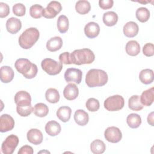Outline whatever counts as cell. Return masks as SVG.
Returning a JSON list of instances; mask_svg holds the SVG:
<instances>
[{
	"label": "cell",
	"mask_w": 154,
	"mask_h": 154,
	"mask_svg": "<svg viewBox=\"0 0 154 154\" xmlns=\"http://www.w3.org/2000/svg\"><path fill=\"white\" fill-rule=\"evenodd\" d=\"M107 73L103 70L92 69L88 70L85 76V83L89 87H101L108 82Z\"/></svg>",
	"instance_id": "cell-1"
},
{
	"label": "cell",
	"mask_w": 154,
	"mask_h": 154,
	"mask_svg": "<svg viewBox=\"0 0 154 154\" xmlns=\"http://www.w3.org/2000/svg\"><path fill=\"white\" fill-rule=\"evenodd\" d=\"M70 58L72 64L76 65L89 64L94 61L95 55L90 49L84 48L73 51L71 53Z\"/></svg>",
	"instance_id": "cell-2"
},
{
	"label": "cell",
	"mask_w": 154,
	"mask_h": 154,
	"mask_svg": "<svg viewBox=\"0 0 154 154\" xmlns=\"http://www.w3.org/2000/svg\"><path fill=\"white\" fill-rule=\"evenodd\" d=\"M14 67L26 79L34 78L38 72L37 66L26 58L17 59L14 63Z\"/></svg>",
	"instance_id": "cell-3"
},
{
	"label": "cell",
	"mask_w": 154,
	"mask_h": 154,
	"mask_svg": "<svg viewBox=\"0 0 154 154\" xmlns=\"http://www.w3.org/2000/svg\"><path fill=\"white\" fill-rule=\"evenodd\" d=\"M40 33L36 28L31 27L25 30L19 37V44L24 49H30L38 40Z\"/></svg>",
	"instance_id": "cell-4"
},
{
	"label": "cell",
	"mask_w": 154,
	"mask_h": 154,
	"mask_svg": "<svg viewBox=\"0 0 154 154\" xmlns=\"http://www.w3.org/2000/svg\"><path fill=\"white\" fill-rule=\"evenodd\" d=\"M42 69L49 75H56L60 73L63 69V64L51 58H45L42 61Z\"/></svg>",
	"instance_id": "cell-5"
},
{
	"label": "cell",
	"mask_w": 154,
	"mask_h": 154,
	"mask_svg": "<svg viewBox=\"0 0 154 154\" xmlns=\"http://www.w3.org/2000/svg\"><path fill=\"white\" fill-rule=\"evenodd\" d=\"M103 105L104 108L109 111H119L123 108L125 100L120 95H114L106 99Z\"/></svg>",
	"instance_id": "cell-6"
},
{
	"label": "cell",
	"mask_w": 154,
	"mask_h": 154,
	"mask_svg": "<svg viewBox=\"0 0 154 154\" xmlns=\"http://www.w3.org/2000/svg\"><path fill=\"white\" fill-rule=\"evenodd\" d=\"M19 144L17 136L11 134L8 135L3 141L1 146V150L4 154H12Z\"/></svg>",
	"instance_id": "cell-7"
},
{
	"label": "cell",
	"mask_w": 154,
	"mask_h": 154,
	"mask_svg": "<svg viewBox=\"0 0 154 154\" xmlns=\"http://www.w3.org/2000/svg\"><path fill=\"white\" fill-rule=\"evenodd\" d=\"M62 10L61 4L56 1H51L47 7L44 8L43 16L47 19L54 18Z\"/></svg>",
	"instance_id": "cell-8"
},
{
	"label": "cell",
	"mask_w": 154,
	"mask_h": 154,
	"mask_svg": "<svg viewBox=\"0 0 154 154\" xmlns=\"http://www.w3.org/2000/svg\"><path fill=\"white\" fill-rule=\"evenodd\" d=\"M104 136L108 141L116 143L122 140V134L119 128L116 126H111L106 129L104 132Z\"/></svg>",
	"instance_id": "cell-9"
},
{
	"label": "cell",
	"mask_w": 154,
	"mask_h": 154,
	"mask_svg": "<svg viewBox=\"0 0 154 154\" xmlns=\"http://www.w3.org/2000/svg\"><path fill=\"white\" fill-rule=\"evenodd\" d=\"M82 73L79 69L69 68L64 73V79L67 82H74L77 84L81 83Z\"/></svg>",
	"instance_id": "cell-10"
},
{
	"label": "cell",
	"mask_w": 154,
	"mask_h": 154,
	"mask_svg": "<svg viewBox=\"0 0 154 154\" xmlns=\"http://www.w3.org/2000/svg\"><path fill=\"white\" fill-rule=\"evenodd\" d=\"M14 126L13 118L8 114H4L0 117V131L5 132L12 130Z\"/></svg>",
	"instance_id": "cell-11"
},
{
	"label": "cell",
	"mask_w": 154,
	"mask_h": 154,
	"mask_svg": "<svg viewBox=\"0 0 154 154\" xmlns=\"http://www.w3.org/2000/svg\"><path fill=\"white\" fill-rule=\"evenodd\" d=\"M28 141L34 145H38L43 141V136L42 132L38 129H31L26 134Z\"/></svg>",
	"instance_id": "cell-12"
},
{
	"label": "cell",
	"mask_w": 154,
	"mask_h": 154,
	"mask_svg": "<svg viewBox=\"0 0 154 154\" xmlns=\"http://www.w3.org/2000/svg\"><path fill=\"white\" fill-rule=\"evenodd\" d=\"M14 102L17 106L31 105V97L29 93L26 91H18L14 96Z\"/></svg>",
	"instance_id": "cell-13"
},
{
	"label": "cell",
	"mask_w": 154,
	"mask_h": 154,
	"mask_svg": "<svg viewBox=\"0 0 154 154\" xmlns=\"http://www.w3.org/2000/svg\"><path fill=\"white\" fill-rule=\"evenodd\" d=\"M100 32V27L98 23L94 22H88L84 27V33L89 38L96 37Z\"/></svg>",
	"instance_id": "cell-14"
},
{
	"label": "cell",
	"mask_w": 154,
	"mask_h": 154,
	"mask_svg": "<svg viewBox=\"0 0 154 154\" xmlns=\"http://www.w3.org/2000/svg\"><path fill=\"white\" fill-rule=\"evenodd\" d=\"M79 94V90L78 87L73 83H70L67 84L63 91L64 97L69 100H72L75 99Z\"/></svg>",
	"instance_id": "cell-15"
},
{
	"label": "cell",
	"mask_w": 154,
	"mask_h": 154,
	"mask_svg": "<svg viewBox=\"0 0 154 154\" xmlns=\"http://www.w3.org/2000/svg\"><path fill=\"white\" fill-rule=\"evenodd\" d=\"M22 27L21 21L17 18L11 17L6 22V28L10 34H16Z\"/></svg>",
	"instance_id": "cell-16"
},
{
	"label": "cell",
	"mask_w": 154,
	"mask_h": 154,
	"mask_svg": "<svg viewBox=\"0 0 154 154\" xmlns=\"http://www.w3.org/2000/svg\"><path fill=\"white\" fill-rule=\"evenodd\" d=\"M123 34L127 37H134L136 36L138 32L139 28L137 23L133 21L127 22L123 28Z\"/></svg>",
	"instance_id": "cell-17"
},
{
	"label": "cell",
	"mask_w": 154,
	"mask_h": 154,
	"mask_svg": "<svg viewBox=\"0 0 154 154\" xmlns=\"http://www.w3.org/2000/svg\"><path fill=\"white\" fill-rule=\"evenodd\" d=\"M1 81L3 83H8L11 82L14 76V73L11 67L8 66H2L0 69Z\"/></svg>",
	"instance_id": "cell-18"
},
{
	"label": "cell",
	"mask_w": 154,
	"mask_h": 154,
	"mask_svg": "<svg viewBox=\"0 0 154 154\" xmlns=\"http://www.w3.org/2000/svg\"><path fill=\"white\" fill-rule=\"evenodd\" d=\"M61 130L59 123L54 120L48 122L45 125V131L50 136L55 137L58 135Z\"/></svg>",
	"instance_id": "cell-19"
},
{
	"label": "cell",
	"mask_w": 154,
	"mask_h": 154,
	"mask_svg": "<svg viewBox=\"0 0 154 154\" xmlns=\"http://www.w3.org/2000/svg\"><path fill=\"white\" fill-rule=\"evenodd\" d=\"M63 46L62 38L59 36L51 38L46 43V48L50 52H55L60 49Z\"/></svg>",
	"instance_id": "cell-20"
},
{
	"label": "cell",
	"mask_w": 154,
	"mask_h": 154,
	"mask_svg": "<svg viewBox=\"0 0 154 154\" xmlns=\"http://www.w3.org/2000/svg\"><path fill=\"white\" fill-rule=\"evenodd\" d=\"M153 92L154 88L152 87L148 90L144 91L142 93L141 96L140 97V99L141 103H142L143 105L149 106L152 104L154 99Z\"/></svg>",
	"instance_id": "cell-21"
},
{
	"label": "cell",
	"mask_w": 154,
	"mask_h": 154,
	"mask_svg": "<svg viewBox=\"0 0 154 154\" xmlns=\"http://www.w3.org/2000/svg\"><path fill=\"white\" fill-rule=\"evenodd\" d=\"M74 120L78 125L85 126L89 120L88 114L83 109H78L75 112Z\"/></svg>",
	"instance_id": "cell-22"
},
{
	"label": "cell",
	"mask_w": 154,
	"mask_h": 154,
	"mask_svg": "<svg viewBox=\"0 0 154 154\" xmlns=\"http://www.w3.org/2000/svg\"><path fill=\"white\" fill-rule=\"evenodd\" d=\"M139 79L140 81L144 84H151L153 81L154 74L153 71L149 69L142 70L139 74Z\"/></svg>",
	"instance_id": "cell-23"
},
{
	"label": "cell",
	"mask_w": 154,
	"mask_h": 154,
	"mask_svg": "<svg viewBox=\"0 0 154 154\" xmlns=\"http://www.w3.org/2000/svg\"><path fill=\"white\" fill-rule=\"evenodd\" d=\"M71 113L72 109L69 106H63L57 111V116L61 122H67L70 119Z\"/></svg>",
	"instance_id": "cell-24"
},
{
	"label": "cell",
	"mask_w": 154,
	"mask_h": 154,
	"mask_svg": "<svg viewBox=\"0 0 154 154\" xmlns=\"http://www.w3.org/2000/svg\"><path fill=\"white\" fill-rule=\"evenodd\" d=\"M126 53L130 56H137L140 52V44L135 40L129 41L125 47Z\"/></svg>",
	"instance_id": "cell-25"
},
{
	"label": "cell",
	"mask_w": 154,
	"mask_h": 154,
	"mask_svg": "<svg viewBox=\"0 0 154 154\" xmlns=\"http://www.w3.org/2000/svg\"><path fill=\"white\" fill-rule=\"evenodd\" d=\"M103 23L108 26L115 25L118 21V16L114 11H107L103 14Z\"/></svg>",
	"instance_id": "cell-26"
},
{
	"label": "cell",
	"mask_w": 154,
	"mask_h": 154,
	"mask_svg": "<svg viewBox=\"0 0 154 154\" xmlns=\"http://www.w3.org/2000/svg\"><path fill=\"white\" fill-rule=\"evenodd\" d=\"M90 149L91 152L94 154H101L105 152L106 146L103 141L97 139L91 142L90 144Z\"/></svg>",
	"instance_id": "cell-27"
},
{
	"label": "cell",
	"mask_w": 154,
	"mask_h": 154,
	"mask_svg": "<svg viewBox=\"0 0 154 154\" xmlns=\"http://www.w3.org/2000/svg\"><path fill=\"white\" fill-rule=\"evenodd\" d=\"M126 122L131 128L135 129L140 126L141 123V118L138 114L132 113L128 116Z\"/></svg>",
	"instance_id": "cell-28"
},
{
	"label": "cell",
	"mask_w": 154,
	"mask_h": 154,
	"mask_svg": "<svg viewBox=\"0 0 154 154\" xmlns=\"http://www.w3.org/2000/svg\"><path fill=\"white\" fill-rule=\"evenodd\" d=\"M91 9V5L88 1L80 0L77 1L75 5L76 11L80 14H85L88 13Z\"/></svg>",
	"instance_id": "cell-29"
},
{
	"label": "cell",
	"mask_w": 154,
	"mask_h": 154,
	"mask_svg": "<svg viewBox=\"0 0 154 154\" xmlns=\"http://www.w3.org/2000/svg\"><path fill=\"white\" fill-rule=\"evenodd\" d=\"M128 106L133 111H138L143 108V105L141 103L140 96L138 95L132 96L128 100Z\"/></svg>",
	"instance_id": "cell-30"
},
{
	"label": "cell",
	"mask_w": 154,
	"mask_h": 154,
	"mask_svg": "<svg viewBox=\"0 0 154 154\" xmlns=\"http://www.w3.org/2000/svg\"><path fill=\"white\" fill-rule=\"evenodd\" d=\"M45 97L48 102L51 103H55L60 100V94L57 89L50 88L46 90Z\"/></svg>",
	"instance_id": "cell-31"
},
{
	"label": "cell",
	"mask_w": 154,
	"mask_h": 154,
	"mask_svg": "<svg viewBox=\"0 0 154 154\" xmlns=\"http://www.w3.org/2000/svg\"><path fill=\"white\" fill-rule=\"evenodd\" d=\"M32 112L36 116L43 117L48 115L49 108L46 104L43 103H38L35 105Z\"/></svg>",
	"instance_id": "cell-32"
},
{
	"label": "cell",
	"mask_w": 154,
	"mask_h": 154,
	"mask_svg": "<svg viewBox=\"0 0 154 154\" xmlns=\"http://www.w3.org/2000/svg\"><path fill=\"white\" fill-rule=\"evenodd\" d=\"M69 19L65 15H61L57 19V28L60 32L65 33L69 29Z\"/></svg>",
	"instance_id": "cell-33"
},
{
	"label": "cell",
	"mask_w": 154,
	"mask_h": 154,
	"mask_svg": "<svg viewBox=\"0 0 154 154\" xmlns=\"http://www.w3.org/2000/svg\"><path fill=\"white\" fill-rule=\"evenodd\" d=\"M135 15L138 21L144 23L149 19L150 11L146 7H140L137 10Z\"/></svg>",
	"instance_id": "cell-34"
},
{
	"label": "cell",
	"mask_w": 154,
	"mask_h": 154,
	"mask_svg": "<svg viewBox=\"0 0 154 154\" xmlns=\"http://www.w3.org/2000/svg\"><path fill=\"white\" fill-rule=\"evenodd\" d=\"M43 7L38 4L32 5L29 8V14L34 19H38L43 16Z\"/></svg>",
	"instance_id": "cell-35"
},
{
	"label": "cell",
	"mask_w": 154,
	"mask_h": 154,
	"mask_svg": "<svg viewBox=\"0 0 154 154\" xmlns=\"http://www.w3.org/2000/svg\"><path fill=\"white\" fill-rule=\"evenodd\" d=\"M85 106L88 111L91 112H95L99 109L100 103L97 99L91 97L89 98L87 100L85 103Z\"/></svg>",
	"instance_id": "cell-36"
},
{
	"label": "cell",
	"mask_w": 154,
	"mask_h": 154,
	"mask_svg": "<svg viewBox=\"0 0 154 154\" xmlns=\"http://www.w3.org/2000/svg\"><path fill=\"white\" fill-rule=\"evenodd\" d=\"M16 111L19 116L21 117H27L31 114L33 111V108L31 105L16 106Z\"/></svg>",
	"instance_id": "cell-37"
},
{
	"label": "cell",
	"mask_w": 154,
	"mask_h": 154,
	"mask_svg": "<svg viewBox=\"0 0 154 154\" xmlns=\"http://www.w3.org/2000/svg\"><path fill=\"white\" fill-rule=\"evenodd\" d=\"M13 12L17 16H23L25 14V6L21 3H17L13 6Z\"/></svg>",
	"instance_id": "cell-38"
},
{
	"label": "cell",
	"mask_w": 154,
	"mask_h": 154,
	"mask_svg": "<svg viewBox=\"0 0 154 154\" xmlns=\"http://www.w3.org/2000/svg\"><path fill=\"white\" fill-rule=\"evenodd\" d=\"M143 53L146 57H152L154 55V46L153 43H148L143 48Z\"/></svg>",
	"instance_id": "cell-39"
},
{
	"label": "cell",
	"mask_w": 154,
	"mask_h": 154,
	"mask_svg": "<svg viewBox=\"0 0 154 154\" xmlns=\"http://www.w3.org/2000/svg\"><path fill=\"white\" fill-rule=\"evenodd\" d=\"M10 13V7L7 4L0 2V17L3 18L7 17Z\"/></svg>",
	"instance_id": "cell-40"
},
{
	"label": "cell",
	"mask_w": 154,
	"mask_h": 154,
	"mask_svg": "<svg viewBox=\"0 0 154 154\" xmlns=\"http://www.w3.org/2000/svg\"><path fill=\"white\" fill-rule=\"evenodd\" d=\"M70 53L69 52H65L61 54L59 56V60L62 64H70Z\"/></svg>",
	"instance_id": "cell-41"
},
{
	"label": "cell",
	"mask_w": 154,
	"mask_h": 154,
	"mask_svg": "<svg viewBox=\"0 0 154 154\" xmlns=\"http://www.w3.org/2000/svg\"><path fill=\"white\" fill-rule=\"evenodd\" d=\"M112 0H99V5L103 10H107L111 8L113 5Z\"/></svg>",
	"instance_id": "cell-42"
},
{
	"label": "cell",
	"mask_w": 154,
	"mask_h": 154,
	"mask_svg": "<svg viewBox=\"0 0 154 154\" xmlns=\"http://www.w3.org/2000/svg\"><path fill=\"white\" fill-rule=\"evenodd\" d=\"M34 150L31 146L25 145L20 148L18 151V154H32Z\"/></svg>",
	"instance_id": "cell-43"
},
{
	"label": "cell",
	"mask_w": 154,
	"mask_h": 154,
	"mask_svg": "<svg viewBox=\"0 0 154 154\" xmlns=\"http://www.w3.org/2000/svg\"><path fill=\"white\" fill-rule=\"evenodd\" d=\"M147 122L151 126H153V112H150L147 116Z\"/></svg>",
	"instance_id": "cell-44"
},
{
	"label": "cell",
	"mask_w": 154,
	"mask_h": 154,
	"mask_svg": "<svg viewBox=\"0 0 154 154\" xmlns=\"http://www.w3.org/2000/svg\"><path fill=\"white\" fill-rule=\"evenodd\" d=\"M45 153V152H46V153H50V152H49V151H43V150H42V151H40V152H38V153Z\"/></svg>",
	"instance_id": "cell-45"
}]
</instances>
